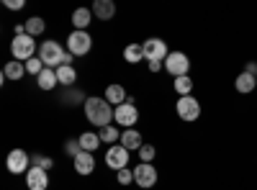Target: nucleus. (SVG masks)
Masks as SVG:
<instances>
[{
    "label": "nucleus",
    "mask_w": 257,
    "mask_h": 190,
    "mask_svg": "<svg viewBox=\"0 0 257 190\" xmlns=\"http://www.w3.org/2000/svg\"><path fill=\"white\" fill-rule=\"evenodd\" d=\"M113 105L105 100V98H88L85 100V118H88L93 126L98 129H105V126H111L113 121Z\"/></svg>",
    "instance_id": "nucleus-1"
},
{
    "label": "nucleus",
    "mask_w": 257,
    "mask_h": 190,
    "mask_svg": "<svg viewBox=\"0 0 257 190\" xmlns=\"http://www.w3.org/2000/svg\"><path fill=\"white\" fill-rule=\"evenodd\" d=\"M64 57H67V52L62 49V44H59L57 39L44 41V44L39 47V59L44 62V67H49V70L62 67V65H64Z\"/></svg>",
    "instance_id": "nucleus-2"
},
{
    "label": "nucleus",
    "mask_w": 257,
    "mask_h": 190,
    "mask_svg": "<svg viewBox=\"0 0 257 190\" xmlns=\"http://www.w3.org/2000/svg\"><path fill=\"white\" fill-rule=\"evenodd\" d=\"M34 52H36V39H34V36H29V34L13 36V41H11V54H13L16 62H29V59L34 57Z\"/></svg>",
    "instance_id": "nucleus-3"
},
{
    "label": "nucleus",
    "mask_w": 257,
    "mask_h": 190,
    "mask_svg": "<svg viewBox=\"0 0 257 190\" xmlns=\"http://www.w3.org/2000/svg\"><path fill=\"white\" fill-rule=\"evenodd\" d=\"M142 49H144V59L149 62V65H152V62H165L167 54H170L167 41H162V39H157V36L142 41Z\"/></svg>",
    "instance_id": "nucleus-4"
},
{
    "label": "nucleus",
    "mask_w": 257,
    "mask_h": 190,
    "mask_svg": "<svg viewBox=\"0 0 257 190\" xmlns=\"http://www.w3.org/2000/svg\"><path fill=\"white\" fill-rule=\"evenodd\" d=\"M90 49H93V39L88 31H72L67 36V52L72 57H85Z\"/></svg>",
    "instance_id": "nucleus-5"
},
{
    "label": "nucleus",
    "mask_w": 257,
    "mask_h": 190,
    "mask_svg": "<svg viewBox=\"0 0 257 190\" xmlns=\"http://www.w3.org/2000/svg\"><path fill=\"white\" fill-rule=\"evenodd\" d=\"M165 70L173 75L175 80H178V77H185L188 70H190V59H188V54H183V52H170L167 59H165Z\"/></svg>",
    "instance_id": "nucleus-6"
},
{
    "label": "nucleus",
    "mask_w": 257,
    "mask_h": 190,
    "mask_svg": "<svg viewBox=\"0 0 257 190\" xmlns=\"http://www.w3.org/2000/svg\"><path fill=\"white\" fill-rule=\"evenodd\" d=\"M175 111L183 121L193 123V121H198L201 118V103L193 98V95H185V98H178V105H175Z\"/></svg>",
    "instance_id": "nucleus-7"
},
{
    "label": "nucleus",
    "mask_w": 257,
    "mask_h": 190,
    "mask_svg": "<svg viewBox=\"0 0 257 190\" xmlns=\"http://www.w3.org/2000/svg\"><path fill=\"white\" fill-rule=\"evenodd\" d=\"M31 157L24 152V149H13L11 154H8V159H6V167H8V172L11 175H24V172H29L31 170Z\"/></svg>",
    "instance_id": "nucleus-8"
},
{
    "label": "nucleus",
    "mask_w": 257,
    "mask_h": 190,
    "mask_svg": "<svg viewBox=\"0 0 257 190\" xmlns=\"http://www.w3.org/2000/svg\"><path fill=\"white\" fill-rule=\"evenodd\" d=\"M113 121H116L118 126H123V129H132V126L139 121L137 105H134V103H123V105H118V108L113 111Z\"/></svg>",
    "instance_id": "nucleus-9"
},
{
    "label": "nucleus",
    "mask_w": 257,
    "mask_h": 190,
    "mask_svg": "<svg viewBox=\"0 0 257 190\" xmlns=\"http://www.w3.org/2000/svg\"><path fill=\"white\" fill-rule=\"evenodd\" d=\"M134 182L139 187H152L157 182V170H155V164H149V162H142L134 167Z\"/></svg>",
    "instance_id": "nucleus-10"
},
{
    "label": "nucleus",
    "mask_w": 257,
    "mask_h": 190,
    "mask_svg": "<svg viewBox=\"0 0 257 190\" xmlns=\"http://www.w3.org/2000/svg\"><path fill=\"white\" fill-rule=\"evenodd\" d=\"M105 164L111 167V170H123V167L128 164V149L126 146H121V144H113L108 152H105Z\"/></svg>",
    "instance_id": "nucleus-11"
},
{
    "label": "nucleus",
    "mask_w": 257,
    "mask_h": 190,
    "mask_svg": "<svg viewBox=\"0 0 257 190\" xmlns=\"http://www.w3.org/2000/svg\"><path fill=\"white\" fill-rule=\"evenodd\" d=\"M26 185H29V190H47V185H49L47 170H41V167H34L31 164V170L26 172Z\"/></svg>",
    "instance_id": "nucleus-12"
},
{
    "label": "nucleus",
    "mask_w": 257,
    "mask_h": 190,
    "mask_svg": "<svg viewBox=\"0 0 257 190\" xmlns=\"http://www.w3.org/2000/svg\"><path fill=\"white\" fill-rule=\"evenodd\" d=\"M72 164H75V172H77V175H90V172L95 170V159H93L90 152H80V154L72 159Z\"/></svg>",
    "instance_id": "nucleus-13"
},
{
    "label": "nucleus",
    "mask_w": 257,
    "mask_h": 190,
    "mask_svg": "<svg viewBox=\"0 0 257 190\" xmlns=\"http://www.w3.org/2000/svg\"><path fill=\"white\" fill-rule=\"evenodd\" d=\"M90 11L98 21H111L113 13H116V6H113V0H95Z\"/></svg>",
    "instance_id": "nucleus-14"
},
{
    "label": "nucleus",
    "mask_w": 257,
    "mask_h": 190,
    "mask_svg": "<svg viewBox=\"0 0 257 190\" xmlns=\"http://www.w3.org/2000/svg\"><path fill=\"white\" fill-rule=\"evenodd\" d=\"M234 88H237V93H242V95H249V93L257 88V77L242 70V72L237 75V80H234Z\"/></svg>",
    "instance_id": "nucleus-15"
},
{
    "label": "nucleus",
    "mask_w": 257,
    "mask_h": 190,
    "mask_svg": "<svg viewBox=\"0 0 257 190\" xmlns=\"http://www.w3.org/2000/svg\"><path fill=\"white\" fill-rule=\"evenodd\" d=\"M118 144H121V146H126L128 152H134V149L139 152L142 146H144V144H142V134H139V131H134V129H123V131H121V141H118Z\"/></svg>",
    "instance_id": "nucleus-16"
},
{
    "label": "nucleus",
    "mask_w": 257,
    "mask_h": 190,
    "mask_svg": "<svg viewBox=\"0 0 257 190\" xmlns=\"http://www.w3.org/2000/svg\"><path fill=\"white\" fill-rule=\"evenodd\" d=\"M105 100H108L111 105H123L126 100H128V95H126V90H123V85H118V82H113V85H108L105 88V95H103Z\"/></svg>",
    "instance_id": "nucleus-17"
},
{
    "label": "nucleus",
    "mask_w": 257,
    "mask_h": 190,
    "mask_svg": "<svg viewBox=\"0 0 257 190\" xmlns=\"http://www.w3.org/2000/svg\"><path fill=\"white\" fill-rule=\"evenodd\" d=\"M90 21H93V11L90 8H77L75 13H72V26H75V31H85L90 26Z\"/></svg>",
    "instance_id": "nucleus-18"
},
{
    "label": "nucleus",
    "mask_w": 257,
    "mask_h": 190,
    "mask_svg": "<svg viewBox=\"0 0 257 190\" xmlns=\"http://www.w3.org/2000/svg\"><path fill=\"white\" fill-rule=\"evenodd\" d=\"M57 80H59V85L72 88L75 82H77V72H75V67H72V65H62V67H57Z\"/></svg>",
    "instance_id": "nucleus-19"
},
{
    "label": "nucleus",
    "mask_w": 257,
    "mask_h": 190,
    "mask_svg": "<svg viewBox=\"0 0 257 190\" xmlns=\"http://www.w3.org/2000/svg\"><path fill=\"white\" fill-rule=\"evenodd\" d=\"M36 85L41 88V90H54L57 85H59V80H57V70H44L39 77H36Z\"/></svg>",
    "instance_id": "nucleus-20"
},
{
    "label": "nucleus",
    "mask_w": 257,
    "mask_h": 190,
    "mask_svg": "<svg viewBox=\"0 0 257 190\" xmlns=\"http://www.w3.org/2000/svg\"><path fill=\"white\" fill-rule=\"evenodd\" d=\"M24 75H26V65H24V62H16V59L8 62L6 70H3V77H6V80H13V82H18Z\"/></svg>",
    "instance_id": "nucleus-21"
},
{
    "label": "nucleus",
    "mask_w": 257,
    "mask_h": 190,
    "mask_svg": "<svg viewBox=\"0 0 257 190\" xmlns=\"http://www.w3.org/2000/svg\"><path fill=\"white\" fill-rule=\"evenodd\" d=\"M100 144H103V141H100V136H98V134H93V131L80 134V146H82V152H90V154H93Z\"/></svg>",
    "instance_id": "nucleus-22"
},
{
    "label": "nucleus",
    "mask_w": 257,
    "mask_h": 190,
    "mask_svg": "<svg viewBox=\"0 0 257 190\" xmlns=\"http://www.w3.org/2000/svg\"><path fill=\"white\" fill-rule=\"evenodd\" d=\"M123 59L128 62V65H139V62L144 59V49H142V44H128V47L123 49Z\"/></svg>",
    "instance_id": "nucleus-23"
},
{
    "label": "nucleus",
    "mask_w": 257,
    "mask_h": 190,
    "mask_svg": "<svg viewBox=\"0 0 257 190\" xmlns=\"http://www.w3.org/2000/svg\"><path fill=\"white\" fill-rule=\"evenodd\" d=\"M44 29H47V24H44V18H39V16H31L29 21H26V34L29 36H39V34H44Z\"/></svg>",
    "instance_id": "nucleus-24"
},
{
    "label": "nucleus",
    "mask_w": 257,
    "mask_h": 190,
    "mask_svg": "<svg viewBox=\"0 0 257 190\" xmlns=\"http://www.w3.org/2000/svg\"><path fill=\"white\" fill-rule=\"evenodd\" d=\"M173 88H175V93L180 95V98H185V95H190L193 93V80L185 75V77H178L175 82H173Z\"/></svg>",
    "instance_id": "nucleus-25"
},
{
    "label": "nucleus",
    "mask_w": 257,
    "mask_h": 190,
    "mask_svg": "<svg viewBox=\"0 0 257 190\" xmlns=\"http://www.w3.org/2000/svg\"><path fill=\"white\" fill-rule=\"evenodd\" d=\"M98 136H100L103 144H116V141H121L116 126H105V129H98Z\"/></svg>",
    "instance_id": "nucleus-26"
},
{
    "label": "nucleus",
    "mask_w": 257,
    "mask_h": 190,
    "mask_svg": "<svg viewBox=\"0 0 257 190\" xmlns=\"http://www.w3.org/2000/svg\"><path fill=\"white\" fill-rule=\"evenodd\" d=\"M24 65H26V72H29V75H34V77H39L41 72L47 70V67H44V62H41L39 57H31L29 62H24Z\"/></svg>",
    "instance_id": "nucleus-27"
},
{
    "label": "nucleus",
    "mask_w": 257,
    "mask_h": 190,
    "mask_svg": "<svg viewBox=\"0 0 257 190\" xmlns=\"http://www.w3.org/2000/svg\"><path fill=\"white\" fill-rule=\"evenodd\" d=\"M31 164L34 167H41V170H52V167H54V159L52 157H47V154H34V159H31Z\"/></svg>",
    "instance_id": "nucleus-28"
},
{
    "label": "nucleus",
    "mask_w": 257,
    "mask_h": 190,
    "mask_svg": "<svg viewBox=\"0 0 257 190\" xmlns=\"http://www.w3.org/2000/svg\"><path fill=\"white\" fill-rule=\"evenodd\" d=\"M62 100H64V103H70V105H75V103H82V105H85V100H88V98H85L82 90H70V93H64V95H62Z\"/></svg>",
    "instance_id": "nucleus-29"
},
{
    "label": "nucleus",
    "mask_w": 257,
    "mask_h": 190,
    "mask_svg": "<svg viewBox=\"0 0 257 190\" xmlns=\"http://www.w3.org/2000/svg\"><path fill=\"white\" fill-rule=\"evenodd\" d=\"M116 180H118V185H132V182H134V170L123 167V170L116 172Z\"/></svg>",
    "instance_id": "nucleus-30"
},
{
    "label": "nucleus",
    "mask_w": 257,
    "mask_h": 190,
    "mask_svg": "<svg viewBox=\"0 0 257 190\" xmlns=\"http://www.w3.org/2000/svg\"><path fill=\"white\" fill-rule=\"evenodd\" d=\"M64 152H67V154H70V157L75 159V157H77V154L82 152V146H80V139H70L67 144H64Z\"/></svg>",
    "instance_id": "nucleus-31"
},
{
    "label": "nucleus",
    "mask_w": 257,
    "mask_h": 190,
    "mask_svg": "<svg viewBox=\"0 0 257 190\" xmlns=\"http://www.w3.org/2000/svg\"><path fill=\"white\" fill-rule=\"evenodd\" d=\"M139 157H142V162H152V159H155V146L144 144L142 149H139Z\"/></svg>",
    "instance_id": "nucleus-32"
},
{
    "label": "nucleus",
    "mask_w": 257,
    "mask_h": 190,
    "mask_svg": "<svg viewBox=\"0 0 257 190\" xmlns=\"http://www.w3.org/2000/svg\"><path fill=\"white\" fill-rule=\"evenodd\" d=\"M24 6H26L24 0H6V8H11V11H21Z\"/></svg>",
    "instance_id": "nucleus-33"
},
{
    "label": "nucleus",
    "mask_w": 257,
    "mask_h": 190,
    "mask_svg": "<svg viewBox=\"0 0 257 190\" xmlns=\"http://www.w3.org/2000/svg\"><path fill=\"white\" fill-rule=\"evenodd\" d=\"M244 72H249V75H257V62H247Z\"/></svg>",
    "instance_id": "nucleus-34"
},
{
    "label": "nucleus",
    "mask_w": 257,
    "mask_h": 190,
    "mask_svg": "<svg viewBox=\"0 0 257 190\" xmlns=\"http://www.w3.org/2000/svg\"><path fill=\"white\" fill-rule=\"evenodd\" d=\"M165 67V62H152V65H149V72H160Z\"/></svg>",
    "instance_id": "nucleus-35"
},
{
    "label": "nucleus",
    "mask_w": 257,
    "mask_h": 190,
    "mask_svg": "<svg viewBox=\"0 0 257 190\" xmlns=\"http://www.w3.org/2000/svg\"><path fill=\"white\" fill-rule=\"evenodd\" d=\"M254 77H257V75H254Z\"/></svg>",
    "instance_id": "nucleus-36"
}]
</instances>
